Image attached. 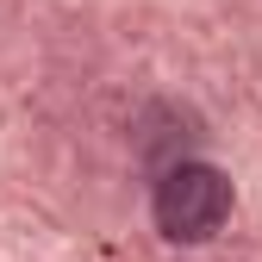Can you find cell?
<instances>
[{"label": "cell", "instance_id": "6da1fadb", "mask_svg": "<svg viewBox=\"0 0 262 262\" xmlns=\"http://www.w3.org/2000/svg\"><path fill=\"white\" fill-rule=\"evenodd\" d=\"M225 219H231V181L212 162L181 156L156 175V231L169 244H206Z\"/></svg>", "mask_w": 262, "mask_h": 262}]
</instances>
